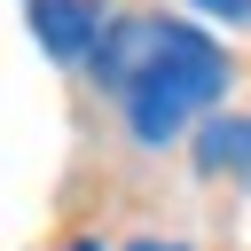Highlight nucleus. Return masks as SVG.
Wrapping results in <instances>:
<instances>
[{
  "label": "nucleus",
  "instance_id": "nucleus-1",
  "mask_svg": "<svg viewBox=\"0 0 251 251\" xmlns=\"http://www.w3.org/2000/svg\"><path fill=\"white\" fill-rule=\"evenodd\" d=\"M94 86L118 94L133 149H173L235 86V55L180 16H118L94 47Z\"/></svg>",
  "mask_w": 251,
  "mask_h": 251
},
{
  "label": "nucleus",
  "instance_id": "nucleus-2",
  "mask_svg": "<svg viewBox=\"0 0 251 251\" xmlns=\"http://www.w3.org/2000/svg\"><path fill=\"white\" fill-rule=\"evenodd\" d=\"M24 24H31V39H39V55L47 63H94V47H102V31L118 24L102 0H24Z\"/></svg>",
  "mask_w": 251,
  "mask_h": 251
},
{
  "label": "nucleus",
  "instance_id": "nucleus-3",
  "mask_svg": "<svg viewBox=\"0 0 251 251\" xmlns=\"http://www.w3.org/2000/svg\"><path fill=\"white\" fill-rule=\"evenodd\" d=\"M188 149H196V173H204V180H235V188H251V110H220V118H204V126L188 133Z\"/></svg>",
  "mask_w": 251,
  "mask_h": 251
},
{
  "label": "nucleus",
  "instance_id": "nucleus-4",
  "mask_svg": "<svg viewBox=\"0 0 251 251\" xmlns=\"http://www.w3.org/2000/svg\"><path fill=\"white\" fill-rule=\"evenodd\" d=\"M188 16H204V24H220V31H251V0H180Z\"/></svg>",
  "mask_w": 251,
  "mask_h": 251
},
{
  "label": "nucleus",
  "instance_id": "nucleus-5",
  "mask_svg": "<svg viewBox=\"0 0 251 251\" xmlns=\"http://www.w3.org/2000/svg\"><path fill=\"white\" fill-rule=\"evenodd\" d=\"M126 251H188V243H180V235H133Z\"/></svg>",
  "mask_w": 251,
  "mask_h": 251
},
{
  "label": "nucleus",
  "instance_id": "nucleus-6",
  "mask_svg": "<svg viewBox=\"0 0 251 251\" xmlns=\"http://www.w3.org/2000/svg\"><path fill=\"white\" fill-rule=\"evenodd\" d=\"M63 251H102V235H71V243H63Z\"/></svg>",
  "mask_w": 251,
  "mask_h": 251
}]
</instances>
